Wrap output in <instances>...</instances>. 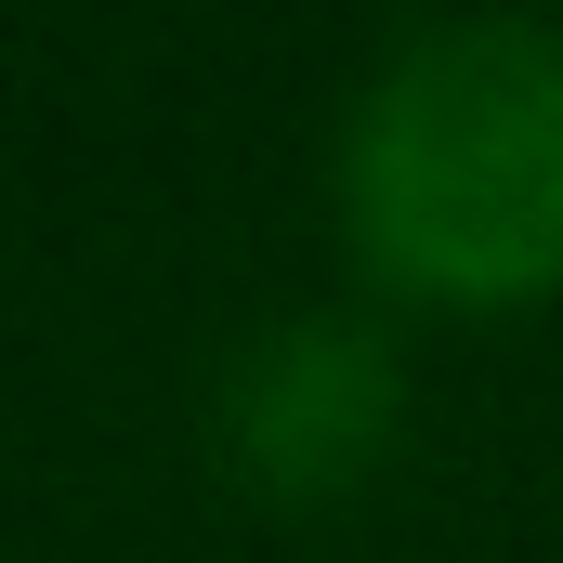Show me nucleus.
<instances>
[{"mask_svg":"<svg viewBox=\"0 0 563 563\" xmlns=\"http://www.w3.org/2000/svg\"><path fill=\"white\" fill-rule=\"evenodd\" d=\"M341 223L394 301H538L563 288V26L459 13L367 66L341 119Z\"/></svg>","mask_w":563,"mask_h":563,"instance_id":"1","label":"nucleus"},{"mask_svg":"<svg viewBox=\"0 0 563 563\" xmlns=\"http://www.w3.org/2000/svg\"><path fill=\"white\" fill-rule=\"evenodd\" d=\"M210 432H223L236 485H263V498H341L407 432V354L354 301H288V314H263L223 354Z\"/></svg>","mask_w":563,"mask_h":563,"instance_id":"2","label":"nucleus"}]
</instances>
